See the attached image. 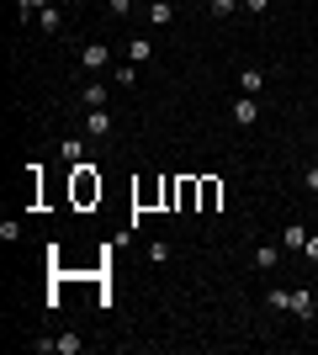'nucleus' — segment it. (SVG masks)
Instances as JSON below:
<instances>
[{"instance_id":"f257e3e1","label":"nucleus","mask_w":318,"mask_h":355,"mask_svg":"<svg viewBox=\"0 0 318 355\" xmlns=\"http://www.w3.org/2000/svg\"><path fill=\"white\" fill-rule=\"evenodd\" d=\"M69 196H75V207L101 202V175H96V164H85V159L75 164V175H69Z\"/></svg>"},{"instance_id":"f03ea898","label":"nucleus","mask_w":318,"mask_h":355,"mask_svg":"<svg viewBox=\"0 0 318 355\" xmlns=\"http://www.w3.org/2000/svg\"><path fill=\"white\" fill-rule=\"evenodd\" d=\"M228 117L239 122V128H255V122H260V96H233Z\"/></svg>"},{"instance_id":"7ed1b4c3","label":"nucleus","mask_w":318,"mask_h":355,"mask_svg":"<svg viewBox=\"0 0 318 355\" xmlns=\"http://www.w3.org/2000/svg\"><path fill=\"white\" fill-rule=\"evenodd\" d=\"M233 85H239V96H265V74H260L255 64H244V69H239V80H233Z\"/></svg>"},{"instance_id":"20e7f679","label":"nucleus","mask_w":318,"mask_h":355,"mask_svg":"<svg viewBox=\"0 0 318 355\" xmlns=\"http://www.w3.org/2000/svg\"><path fill=\"white\" fill-rule=\"evenodd\" d=\"M281 250H287V254L308 250V223H287V228H281Z\"/></svg>"},{"instance_id":"39448f33","label":"nucleus","mask_w":318,"mask_h":355,"mask_svg":"<svg viewBox=\"0 0 318 355\" xmlns=\"http://www.w3.org/2000/svg\"><path fill=\"white\" fill-rule=\"evenodd\" d=\"M80 64H85V69H96V74H101L106 64H112V48H106V43H85V48H80Z\"/></svg>"},{"instance_id":"423d86ee","label":"nucleus","mask_w":318,"mask_h":355,"mask_svg":"<svg viewBox=\"0 0 318 355\" xmlns=\"http://www.w3.org/2000/svg\"><path fill=\"white\" fill-rule=\"evenodd\" d=\"M112 128H117V122H112V112H106V106H96L91 117H85V138H112Z\"/></svg>"},{"instance_id":"0eeeda50","label":"nucleus","mask_w":318,"mask_h":355,"mask_svg":"<svg viewBox=\"0 0 318 355\" xmlns=\"http://www.w3.org/2000/svg\"><path fill=\"white\" fill-rule=\"evenodd\" d=\"M287 313H297V318H303V324H313V318H318V297H313V292H292Z\"/></svg>"},{"instance_id":"6e6552de","label":"nucleus","mask_w":318,"mask_h":355,"mask_svg":"<svg viewBox=\"0 0 318 355\" xmlns=\"http://www.w3.org/2000/svg\"><path fill=\"white\" fill-rule=\"evenodd\" d=\"M80 101H85V112H96V106H106V101H112V85H101V80H96V85H85V90H80Z\"/></svg>"},{"instance_id":"1a4fd4ad","label":"nucleus","mask_w":318,"mask_h":355,"mask_svg":"<svg viewBox=\"0 0 318 355\" xmlns=\"http://www.w3.org/2000/svg\"><path fill=\"white\" fill-rule=\"evenodd\" d=\"M43 350H59V355H80V350H85V340H80V334H59V340H43Z\"/></svg>"},{"instance_id":"9d476101","label":"nucleus","mask_w":318,"mask_h":355,"mask_svg":"<svg viewBox=\"0 0 318 355\" xmlns=\"http://www.w3.org/2000/svg\"><path fill=\"white\" fill-rule=\"evenodd\" d=\"M32 21H37L43 32H64V11H59V6H43V11L32 16Z\"/></svg>"},{"instance_id":"9b49d317","label":"nucleus","mask_w":318,"mask_h":355,"mask_svg":"<svg viewBox=\"0 0 318 355\" xmlns=\"http://www.w3.org/2000/svg\"><path fill=\"white\" fill-rule=\"evenodd\" d=\"M281 254H287V250H276V244H260V250H255V270H276V266H281Z\"/></svg>"},{"instance_id":"f8f14e48","label":"nucleus","mask_w":318,"mask_h":355,"mask_svg":"<svg viewBox=\"0 0 318 355\" xmlns=\"http://www.w3.org/2000/svg\"><path fill=\"white\" fill-rule=\"evenodd\" d=\"M149 21L154 27H170V21H175V6H170V0H149Z\"/></svg>"},{"instance_id":"ddd939ff","label":"nucleus","mask_w":318,"mask_h":355,"mask_svg":"<svg viewBox=\"0 0 318 355\" xmlns=\"http://www.w3.org/2000/svg\"><path fill=\"white\" fill-rule=\"evenodd\" d=\"M244 6L239 0H207V16H218V21H228V16H239Z\"/></svg>"},{"instance_id":"4468645a","label":"nucleus","mask_w":318,"mask_h":355,"mask_svg":"<svg viewBox=\"0 0 318 355\" xmlns=\"http://www.w3.org/2000/svg\"><path fill=\"white\" fill-rule=\"evenodd\" d=\"M218 196H223V186L207 175V180H202V202H197V207H202V212H212V207H218Z\"/></svg>"},{"instance_id":"2eb2a0df","label":"nucleus","mask_w":318,"mask_h":355,"mask_svg":"<svg viewBox=\"0 0 318 355\" xmlns=\"http://www.w3.org/2000/svg\"><path fill=\"white\" fill-rule=\"evenodd\" d=\"M149 53H154V43H143V37L127 43V64H149Z\"/></svg>"},{"instance_id":"dca6fc26","label":"nucleus","mask_w":318,"mask_h":355,"mask_svg":"<svg viewBox=\"0 0 318 355\" xmlns=\"http://www.w3.org/2000/svg\"><path fill=\"white\" fill-rule=\"evenodd\" d=\"M59 154H64L69 164H80V154H85V138H64V144H59Z\"/></svg>"},{"instance_id":"f3484780","label":"nucleus","mask_w":318,"mask_h":355,"mask_svg":"<svg viewBox=\"0 0 318 355\" xmlns=\"http://www.w3.org/2000/svg\"><path fill=\"white\" fill-rule=\"evenodd\" d=\"M143 254H149L154 266H165V260H170V244H165V239H154V244H149V250H143Z\"/></svg>"},{"instance_id":"a211bd4d","label":"nucleus","mask_w":318,"mask_h":355,"mask_svg":"<svg viewBox=\"0 0 318 355\" xmlns=\"http://www.w3.org/2000/svg\"><path fill=\"white\" fill-rule=\"evenodd\" d=\"M133 6H138V0H106V11L117 16V21H122V16H133Z\"/></svg>"},{"instance_id":"6ab92c4d","label":"nucleus","mask_w":318,"mask_h":355,"mask_svg":"<svg viewBox=\"0 0 318 355\" xmlns=\"http://www.w3.org/2000/svg\"><path fill=\"white\" fill-rule=\"evenodd\" d=\"M0 239H6V244H16V239H21V223L6 218V223H0Z\"/></svg>"},{"instance_id":"aec40b11","label":"nucleus","mask_w":318,"mask_h":355,"mask_svg":"<svg viewBox=\"0 0 318 355\" xmlns=\"http://www.w3.org/2000/svg\"><path fill=\"white\" fill-rule=\"evenodd\" d=\"M133 74H138V64H117V74H112V80H117V85H133Z\"/></svg>"},{"instance_id":"412c9836","label":"nucleus","mask_w":318,"mask_h":355,"mask_svg":"<svg viewBox=\"0 0 318 355\" xmlns=\"http://www.w3.org/2000/svg\"><path fill=\"white\" fill-rule=\"evenodd\" d=\"M303 186H308V196H318V164H308V170H303Z\"/></svg>"},{"instance_id":"4be33fe9","label":"nucleus","mask_w":318,"mask_h":355,"mask_svg":"<svg viewBox=\"0 0 318 355\" xmlns=\"http://www.w3.org/2000/svg\"><path fill=\"white\" fill-rule=\"evenodd\" d=\"M16 6H21V16H27V21H32V16H37V11H43V6H48V0H16Z\"/></svg>"},{"instance_id":"5701e85b","label":"nucleus","mask_w":318,"mask_h":355,"mask_svg":"<svg viewBox=\"0 0 318 355\" xmlns=\"http://www.w3.org/2000/svg\"><path fill=\"white\" fill-rule=\"evenodd\" d=\"M239 6H244L249 16H265V6H271V0H239Z\"/></svg>"},{"instance_id":"b1692460","label":"nucleus","mask_w":318,"mask_h":355,"mask_svg":"<svg viewBox=\"0 0 318 355\" xmlns=\"http://www.w3.org/2000/svg\"><path fill=\"white\" fill-rule=\"evenodd\" d=\"M303 254H308V260L318 266V234H308V250H303Z\"/></svg>"}]
</instances>
